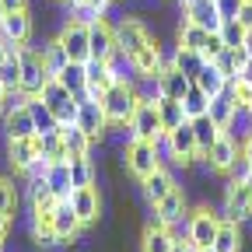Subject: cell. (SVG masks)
<instances>
[{"instance_id": "1", "label": "cell", "mask_w": 252, "mask_h": 252, "mask_svg": "<svg viewBox=\"0 0 252 252\" xmlns=\"http://www.w3.org/2000/svg\"><path fill=\"white\" fill-rule=\"evenodd\" d=\"M46 81H49V74L42 67V53L32 49V46H21V81H18V91L25 94V98H35Z\"/></svg>"}, {"instance_id": "2", "label": "cell", "mask_w": 252, "mask_h": 252, "mask_svg": "<svg viewBox=\"0 0 252 252\" xmlns=\"http://www.w3.org/2000/svg\"><path fill=\"white\" fill-rule=\"evenodd\" d=\"M39 98L49 105V112L56 116V123H77V102H74V94L63 88L56 77H49L46 84H42V91H39Z\"/></svg>"}, {"instance_id": "3", "label": "cell", "mask_w": 252, "mask_h": 252, "mask_svg": "<svg viewBox=\"0 0 252 252\" xmlns=\"http://www.w3.org/2000/svg\"><path fill=\"white\" fill-rule=\"evenodd\" d=\"M137 94H133V88L130 84H112V88H105V94H102V109H105V119L109 123H130V116H133V109H137Z\"/></svg>"}, {"instance_id": "4", "label": "cell", "mask_w": 252, "mask_h": 252, "mask_svg": "<svg viewBox=\"0 0 252 252\" xmlns=\"http://www.w3.org/2000/svg\"><path fill=\"white\" fill-rule=\"evenodd\" d=\"M158 165H161V154H158L154 140H130V147H126V168H130L137 179H147Z\"/></svg>"}, {"instance_id": "5", "label": "cell", "mask_w": 252, "mask_h": 252, "mask_svg": "<svg viewBox=\"0 0 252 252\" xmlns=\"http://www.w3.org/2000/svg\"><path fill=\"white\" fill-rule=\"evenodd\" d=\"M130 130H133L137 140H158V137H165L161 116H158V105H154V102H147V98L137 102V109H133V116H130Z\"/></svg>"}, {"instance_id": "6", "label": "cell", "mask_w": 252, "mask_h": 252, "mask_svg": "<svg viewBox=\"0 0 252 252\" xmlns=\"http://www.w3.org/2000/svg\"><path fill=\"white\" fill-rule=\"evenodd\" d=\"M165 137H168V151H172V158H175L179 165H193L196 158H203V154H200V147H196L193 123H189V119H186V123H179L175 130H168Z\"/></svg>"}, {"instance_id": "7", "label": "cell", "mask_w": 252, "mask_h": 252, "mask_svg": "<svg viewBox=\"0 0 252 252\" xmlns=\"http://www.w3.org/2000/svg\"><path fill=\"white\" fill-rule=\"evenodd\" d=\"M56 42H60L63 49H67V56H70L74 63H84V60H91V39H88V25H81V21H67Z\"/></svg>"}, {"instance_id": "8", "label": "cell", "mask_w": 252, "mask_h": 252, "mask_svg": "<svg viewBox=\"0 0 252 252\" xmlns=\"http://www.w3.org/2000/svg\"><path fill=\"white\" fill-rule=\"evenodd\" d=\"M77 126L91 137V140H98L102 133H105V126H109V119H105V109H102V98H88L84 102H77Z\"/></svg>"}, {"instance_id": "9", "label": "cell", "mask_w": 252, "mask_h": 252, "mask_svg": "<svg viewBox=\"0 0 252 252\" xmlns=\"http://www.w3.org/2000/svg\"><path fill=\"white\" fill-rule=\"evenodd\" d=\"M217 224H220L217 214L196 210L193 217H189V224H186V238L193 242L196 249H210V245H214V235H217Z\"/></svg>"}, {"instance_id": "10", "label": "cell", "mask_w": 252, "mask_h": 252, "mask_svg": "<svg viewBox=\"0 0 252 252\" xmlns=\"http://www.w3.org/2000/svg\"><path fill=\"white\" fill-rule=\"evenodd\" d=\"M252 214V193L242 179H231L224 189V217L228 220H245Z\"/></svg>"}, {"instance_id": "11", "label": "cell", "mask_w": 252, "mask_h": 252, "mask_svg": "<svg viewBox=\"0 0 252 252\" xmlns=\"http://www.w3.org/2000/svg\"><path fill=\"white\" fill-rule=\"evenodd\" d=\"M0 39L14 42V46H28V39H32V18H28V11H7L4 18H0Z\"/></svg>"}, {"instance_id": "12", "label": "cell", "mask_w": 252, "mask_h": 252, "mask_svg": "<svg viewBox=\"0 0 252 252\" xmlns=\"http://www.w3.org/2000/svg\"><path fill=\"white\" fill-rule=\"evenodd\" d=\"M116 46L126 53V56H137L144 46H151V35H147V28L133 18H126L119 28H116Z\"/></svg>"}, {"instance_id": "13", "label": "cell", "mask_w": 252, "mask_h": 252, "mask_svg": "<svg viewBox=\"0 0 252 252\" xmlns=\"http://www.w3.org/2000/svg\"><path fill=\"white\" fill-rule=\"evenodd\" d=\"M81 228H84V224H81L77 210L70 207V200H60V203L53 207V235H56V242H70V238H77Z\"/></svg>"}, {"instance_id": "14", "label": "cell", "mask_w": 252, "mask_h": 252, "mask_svg": "<svg viewBox=\"0 0 252 252\" xmlns=\"http://www.w3.org/2000/svg\"><path fill=\"white\" fill-rule=\"evenodd\" d=\"M88 39H91V56L94 60H109L119 46H116V28L105 21V18H98V21H91L88 25Z\"/></svg>"}, {"instance_id": "15", "label": "cell", "mask_w": 252, "mask_h": 252, "mask_svg": "<svg viewBox=\"0 0 252 252\" xmlns=\"http://www.w3.org/2000/svg\"><path fill=\"white\" fill-rule=\"evenodd\" d=\"M203 158L210 161L214 172H231V165L238 161V144H235V140L228 137V130H224V133H220V137L210 144V151H207Z\"/></svg>"}, {"instance_id": "16", "label": "cell", "mask_w": 252, "mask_h": 252, "mask_svg": "<svg viewBox=\"0 0 252 252\" xmlns=\"http://www.w3.org/2000/svg\"><path fill=\"white\" fill-rule=\"evenodd\" d=\"M84 84H88V94L91 98H102L105 88H112V74H109V63L105 60H84Z\"/></svg>"}, {"instance_id": "17", "label": "cell", "mask_w": 252, "mask_h": 252, "mask_svg": "<svg viewBox=\"0 0 252 252\" xmlns=\"http://www.w3.org/2000/svg\"><path fill=\"white\" fill-rule=\"evenodd\" d=\"M70 207L77 210V217H81V224H94L98 220V193H94V186H77V189H70Z\"/></svg>"}, {"instance_id": "18", "label": "cell", "mask_w": 252, "mask_h": 252, "mask_svg": "<svg viewBox=\"0 0 252 252\" xmlns=\"http://www.w3.org/2000/svg\"><path fill=\"white\" fill-rule=\"evenodd\" d=\"M182 214H186V193H182L179 186L154 203V217L161 220V224H168V228L175 224V220H182Z\"/></svg>"}, {"instance_id": "19", "label": "cell", "mask_w": 252, "mask_h": 252, "mask_svg": "<svg viewBox=\"0 0 252 252\" xmlns=\"http://www.w3.org/2000/svg\"><path fill=\"white\" fill-rule=\"evenodd\" d=\"M207 116L220 126V130H228V126L235 123V116H238V102L231 98V91L224 88V91H220V94H214V98H210V109H207Z\"/></svg>"}, {"instance_id": "20", "label": "cell", "mask_w": 252, "mask_h": 252, "mask_svg": "<svg viewBox=\"0 0 252 252\" xmlns=\"http://www.w3.org/2000/svg\"><path fill=\"white\" fill-rule=\"evenodd\" d=\"M154 81H158V84H154V91H158V94H168V98H175V102H182V94L189 91V84H193V81H189L182 70H175V67L161 70Z\"/></svg>"}, {"instance_id": "21", "label": "cell", "mask_w": 252, "mask_h": 252, "mask_svg": "<svg viewBox=\"0 0 252 252\" xmlns=\"http://www.w3.org/2000/svg\"><path fill=\"white\" fill-rule=\"evenodd\" d=\"M42 179L53 189L56 200H67L70 196V189H74V182H70V161H49V168H46Z\"/></svg>"}, {"instance_id": "22", "label": "cell", "mask_w": 252, "mask_h": 252, "mask_svg": "<svg viewBox=\"0 0 252 252\" xmlns=\"http://www.w3.org/2000/svg\"><path fill=\"white\" fill-rule=\"evenodd\" d=\"M182 11H186V21H193V25L207 28V32H217V28H220V21H224L214 0H200V4H193V7H182Z\"/></svg>"}, {"instance_id": "23", "label": "cell", "mask_w": 252, "mask_h": 252, "mask_svg": "<svg viewBox=\"0 0 252 252\" xmlns=\"http://www.w3.org/2000/svg\"><path fill=\"white\" fill-rule=\"evenodd\" d=\"M7 116V140H21V137H35V123H32V112H28V105L21 102V105H14L11 112H4Z\"/></svg>"}, {"instance_id": "24", "label": "cell", "mask_w": 252, "mask_h": 252, "mask_svg": "<svg viewBox=\"0 0 252 252\" xmlns=\"http://www.w3.org/2000/svg\"><path fill=\"white\" fill-rule=\"evenodd\" d=\"M35 144H39V154L46 158V161H70L60 126H56V130H49V133H35Z\"/></svg>"}, {"instance_id": "25", "label": "cell", "mask_w": 252, "mask_h": 252, "mask_svg": "<svg viewBox=\"0 0 252 252\" xmlns=\"http://www.w3.org/2000/svg\"><path fill=\"white\" fill-rule=\"evenodd\" d=\"M140 182H144V193H147V200H151V203H158L165 193H172V189H175L172 172H168V168H161V165H158L147 179H140Z\"/></svg>"}, {"instance_id": "26", "label": "cell", "mask_w": 252, "mask_h": 252, "mask_svg": "<svg viewBox=\"0 0 252 252\" xmlns=\"http://www.w3.org/2000/svg\"><path fill=\"white\" fill-rule=\"evenodd\" d=\"M214 252H238L242 249V231H238V220H220L217 224V235H214Z\"/></svg>"}, {"instance_id": "27", "label": "cell", "mask_w": 252, "mask_h": 252, "mask_svg": "<svg viewBox=\"0 0 252 252\" xmlns=\"http://www.w3.org/2000/svg\"><path fill=\"white\" fill-rule=\"evenodd\" d=\"M172 231H168V224H161V220H151V224L144 228V252H168L172 249Z\"/></svg>"}, {"instance_id": "28", "label": "cell", "mask_w": 252, "mask_h": 252, "mask_svg": "<svg viewBox=\"0 0 252 252\" xmlns=\"http://www.w3.org/2000/svg\"><path fill=\"white\" fill-rule=\"evenodd\" d=\"M60 133H63V144H67V158H84V154H88V147L94 144V140L81 130L77 123H67V126L60 123Z\"/></svg>"}, {"instance_id": "29", "label": "cell", "mask_w": 252, "mask_h": 252, "mask_svg": "<svg viewBox=\"0 0 252 252\" xmlns=\"http://www.w3.org/2000/svg\"><path fill=\"white\" fill-rule=\"evenodd\" d=\"M154 105H158V116H161V130H165V133H168V130H175L179 123H186L182 102L168 98V94H158V98H154Z\"/></svg>"}, {"instance_id": "30", "label": "cell", "mask_w": 252, "mask_h": 252, "mask_svg": "<svg viewBox=\"0 0 252 252\" xmlns=\"http://www.w3.org/2000/svg\"><path fill=\"white\" fill-rule=\"evenodd\" d=\"M193 84H200L207 94H210V98H214V94H220V91H224L228 88V81H224V74H220L217 70V63L214 60H207L203 63V67H200V74L193 77Z\"/></svg>"}, {"instance_id": "31", "label": "cell", "mask_w": 252, "mask_h": 252, "mask_svg": "<svg viewBox=\"0 0 252 252\" xmlns=\"http://www.w3.org/2000/svg\"><path fill=\"white\" fill-rule=\"evenodd\" d=\"M189 123H193V137H196L200 154H207V151H210V144H214L220 133H224V130H220V126L210 119V116H196V119H189Z\"/></svg>"}, {"instance_id": "32", "label": "cell", "mask_w": 252, "mask_h": 252, "mask_svg": "<svg viewBox=\"0 0 252 252\" xmlns=\"http://www.w3.org/2000/svg\"><path fill=\"white\" fill-rule=\"evenodd\" d=\"M39 158V144H35V137H21V140H11V165L18 168V172H25L32 161Z\"/></svg>"}, {"instance_id": "33", "label": "cell", "mask_w": 252, "mask_h": 252, "mask_svg": "<svg viewBox=\"0 0 252 252\" xmlns=\"http://www.w3.org/2000/svg\"><path fill=\"white\" fill-rule=\"evenodd\" d=\"M207 109H210V94H207L200 84H189V91L182 94V112H186V119L207 116Z\"/></svg>"}, {"instance_id": "34", "label": "cell", "mask_w": 252, "mask_h": 252, "mask_svg": "<svg viewBox=\"0 0 252 252\" xmlns=\"http://www.w3.org/2000/svg\"><path fill=\"white\" fill-rule=\"evenodd\" d=\"M25 105H28V112H32V123H35V133H49V130H56V116L49 112V105L39 98V94H35V98H25Z\"/></svg>"}, {"instance_id": "35", "label": "cell", "mask_w": 252, "mask_h": 252, "mask_svg": "<svg viewBox=\"0 0 252 252\" xmlns=\"http://www.w3.org/2000/svg\"><path fill=\"white\" fill-rule=\"evenodd\" d=\"M214 35V32H207V28H200V25H193V21H186L182 28H179V46H186V49H196L200 56H203V49H207V39Z\"/></svg>"}, {"instance_id": "36", "label": "cell", "mask_w": 252, "mask_h": 252, "mask_svg": "<svg viewBox=\"0 0 252 252\" xmlns=\"http://www.w3.org/2000/svg\"><path fill=\"white\" fill-rule=\"evenodd\" d=\"M133 60V70L137 74H144V77H158V63H161V49H158V42H151V46H144L137 56H130Z\"/></svg>"}, {"instance_id": "37", "label": "cell", "mask_w": 252, "mask_h": 252, "mask_svg": "<svg viewBox=\"0 0 252 252\" xmlns=\"http://www.w3.org/2000/svg\"><path fill=\"white\" fill-rule=\"evenodd\" d=\"M217 35H220V42H224L228 49H238V46H245V42L252 39L249 32L242 28L238 18H224V21H220V28H217Z\"/></svg>"}, {"instance_id": "38", "label": "cell", "mask_w": 252, "mask_h": 252, "mask_svg": "<svg viewBox=\"0 0 252 252\" xmlns=\"http://www.w3.org/2000/svg\"><path fill=\"white\" fill-rule=\"evenodd\" d=\"M39 53H42V67H46V74H49V77H56V74H60V70L70 63L67 49H63L60 42H49V46H42Z\"/></svg>"}, {"instance_id": "39", "label": "cell", "mask_w": 252, "mask_h": 252, "mask_svg": "<svg viewBox=\"0 0 252 252\" xmlns=\"http://www.w3.org/2000/svg\"><path fill=\"white\" fill-rule=\"evenodd\" d=\"M203 63H207V60H203L196 49H186V46H179V49H175V70H182L189 81H193V77L200 74Z\"/></svg>"}, {"instance_id": "40", "label": "cell", "mask_w": 252, "mask_h": 252, "mask_svg": "<svg viewBox=\"0 0 252 252\" xmlns=\"http://www.w3.org/2000/svg\"><path fill=\"white\" fill-rule=\"evenodd\" d=\"M228 91H231V98L238 102V109L252 112V77H249V74H242V77L228 81Z\"/></svg>"}, {"instance_id": "41", "label": "cell", "mask_w": 252, "mask_h": 252, "mask_svg": "<svg viewBox=\"0 0 252 252\" xmlns=\"http://www.w3.org/2000/svg\"><path fill=\"white\" fill-rule=\"evenodd\" d=\"M56 81H60L63 88H67L70 94H77V91L84 88V63H74V60H70L67 67H63V70L56 74Z\"/></svg>"}, {"instance_id": "42", "label": "cell", "mask_w": 252, "mask_h": 252, "mask_svg": "<svg viewBox=\"0 0 252 252\" xmlns=\"http://www.w3.org/2000/svg\"><path fill=\"white\" fill-rule=\"evenodd\" d=\"M60 200L53 196V189L46 186V179H32V210H53Z\"/></svg>"}, {"instance_id": "43", "label": "cell", "mask_w": 252, "mask_h": 252, "mask_svg": "<svg viewBox=\"0 0 252 252\" xmlns=\"http://www.w3.org/2000/svg\"><path fill=\"white\" fill-rule=\"evenodd\" d=\"M105 63H109V74H112V81H116V84H130V81H126V77H130L126 70H133V60L126 56L123 49H116V53H112Z\"/></svg>"}, {"instance_id": "44", "label": "cell", "mask_w": 252, "mask_h": 252, "mask_svg": "<svg viewBox=\"0 0 252 252\" xmlns=\"http://www.w3.org/2000/svg\"><path fill=\"white\" fill-rule=\"evenodd\" d=\"M70 182H74V189L77 186H94V168L88 161V154L84 158H70Z\"/></svg>"}, {"instance_id": "45", "label": "cell", "mask_w": 252, "mask_h": 252, "mask_svg": "<svg viewBox=\"0 0 252 252\" xmlns=\"http://www.w3.org/2000/svg\"><path fill=\"white\" fill-rule=\"evenodd\" d=\"M0 214H7V217L18 214V193H14V182H7V179H0Z\"/></svg>"}, {"instance_id": "46", "label": "cell", "mask_w": 252, "mask_h": 252, "mask_svg": "<svg viewBox=\"0 0 252 252\" xmlns=\"http://www.w3.org/2000/svg\"><path fill=\"white\" fill-rule=\"evenodd\" d=\"M35 238L39 242H56V235H53V210H35Z\"/></svg>"}, {"instance_id": "47", "label": "cell", "mask_w": 252, "mask_h": 252, "mask_svg": "<svg viewBox=\"0 0 252 252\" xmlns=\"http://www.w3.org/2000/svg\"><path fill=\"white\" fill-rule=\"evenodd\" d=\"M70 18H74V21H81V25H91V21H98V18H102V11L94 7L91 0H81V4H74V7H70Z\"/></svg>"}, {"instance_id": "48", "label": "cell", "mask_w": 252, "mask_h": 252, "mask_svg": "<svg viewBox=\"0 0 252 252\" xmlns=\"http://www.w3.org/2000/svg\"><path fill=\"white\" fill-rule=\"evenodd\" d=\"M231 60H235V74H238V77H242V74H249V67H252V46L245 42V46L231 49Z\"/></svg>"}, {"instance_id": "49", "label": "cell", "mask_w": 252, "mask_h": 252, "mask_svg": "<svg viewBox=\"0 0 252 252\" xmlns=\"http://www.w3.org/2000/svg\"><path fill=\"white\" fill-rule=\"evenodd\" d=\"M238 21H242V28L252 35V0H242V7H238V14H235Z\"/></svg>"}, {"instance_id": "50", "label": "cell", "mask_w": 252, "mask_h": 252, "mask_svg": "<svg viewBox=\"0 0 252 252\" xmlns=\"http://www.w3.org/2000/svg\"><path fill=\"white\" fill-rule=\"evenodd\" d=\"M214 4H217L220 18H235V14H238V7H242V0H214Z\"/></svg>"}, {"instance_id": "51", "label": "cell", "mask_w": 252, "mask_h": 252, "mask_svg": "<svg viewBox=\"0 0 252 252\" xmlns=\"http://www.w3.org/2000/svg\"><path fill=\"white\" fill-rule=\"evenodd\" d=\"M4 4V14L7 11H28V0H0Z\"/></svg>"}, {"instance_id": "52", "label": "cell", "mask_w": 252, "mask_h": 252, "mask_svg": "<svg viewBox=\"0 0 252 252\" xmlns=\"http://www.w3.org/2000/svg\"><path fill=\"white\" fill-rule=\"evenodd\" d=\"M168 252H196V245L186 238V242H172V249H168Z\"/></svg>"}, {"instance_id": "53", "label": "cell", "mask_w": 252, "mask_h": 252, "mask_svg": "<svg viewBox=\"0 0 252 252\" xmlns=\"http://www.w3.org/2000/svg\"><path fill=\"white\" fill-rule=\"evenodd\" d=\"M242 158H245V165L252 168V133L245 137V144H242Z\"/></svg>"}, {"instance_id": "54", "label": "cell", "mask_w": 252, "mask_h": 252, "mask_svg": "<svg viewBox=\"0 0 252 252\" xmlns=\"http://www.w3.org/2000/svg\"><path fill=\"white\" fill-rule=\"evenodd\" d=\"M7 224H11V217L0 214V242H4V235H7Z\"/></svg>"}, {"instance_id": "55", "label": "cell", "mask_w": 252, "mask_h": 252, "mask_svg": "<svg viewBox=\"0 0 252 252\" xmlns=\"http://www.w3.org/2000/svg\"><path fill=\"white\" fill-rule=\"evenodd\" d=\"M91 4H94V7H98V11L105 14V7H109V0H91Z\"/></svg>"}, {"instance_id": "56", "label": "cell", "mask_w": 252, "mask_h": 252, "mask_svg": "<svg viewBox=\"0 0 252 252\" xmlns=\"http://www.w3.org/2000/svg\"><path fill=\"white\" fill-rule=\"evenodd\" d=\"M4 98H7V91H4V84H0V112H4Z\"/></svg>"}, {"instance_id": "57", "label": "cell", "mask_w": 252, "mask_h": 252, "mask_svg": "<svg viewBox=\"0 0 252 252\" xmlns=\"http://www.w3.org/2000/svg\"><path fill=\"white\" fill-rule=\"evenodd\" d=\"M242 182H245V186H249V193H252V168H249V175H245V179H242Z\"/></svg>"}, {"instance_id": "58", "label": "cell", "mask_w": 252, "mask_h": 252, "mask_svg": "<svg viewBox=\"0 0 252 252\" xmlns=\"http://www.w3.org/2000/svg\"><path fill=\"white\" fill-rule=\"evenodd\" d=\"M179 4H182V7H193V4H200V0H179Z\"/></svg>"}, {"instance_id": "59", "label": "cell", "mask_w": 252, "mask_h": 252, "mask_svg": "<svg viewBox=\"0 0 252 252\" xmlns=\"http://www.w3.org/2000/svg\"><path fill=\"white\" fill-rule=\"evenodd\" d=\"M4 49H7V46H4V39H0V63H4Z\"/></svg>"}, {"instance_id": "60", "label": "cell", "mask_w": 252, "mask_h": 252, "mask_svg": "<svg viewBox=\"0 0 252 252\" xmlns=\"http://www.w3.org/2000/svg\"><path fill=\"white\" fill-rule=\"evenodd\" d=\"M67 4H70V7H74V4H81V0H67Z\"/></svg>"}, {"instance_id": "61", "label": "cell", "mask_w": 252, "mask_h": 252, "mask_svg": "<svg viewBox=\"0 0 252 252\" xmlns=\"http://www.w3.org/2000/svg\"><path fill=\"white\" fill-rule=\"evenodd\" d=\"M196 252H214V249H196Z\"/></svg>"}, {"instance_id": "62", "label": "cell", "mask_w": 252, "mask_h": 252, "mask_svg": "<svg viewBox=\"0 0 252 252\" xmlns=\"http://www.w3.org/2000/svg\"><path fill=\"white\" fill-rule=\"evenodd\" d=\"M0 18H4V4H0Z\"/></svg>"}]
</instances>
